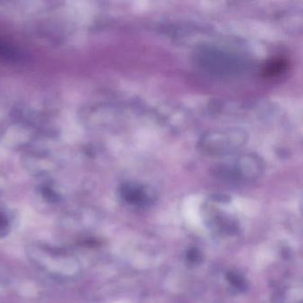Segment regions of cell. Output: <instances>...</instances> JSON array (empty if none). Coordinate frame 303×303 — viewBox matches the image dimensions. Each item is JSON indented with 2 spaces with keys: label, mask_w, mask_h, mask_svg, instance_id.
<instances>
[{
  "label": "cell",
  "mask_w": 303,
  "mask_h": 303,
  "mask_svg": "<svg viewBox=\"0 0 303 303\" xmlns=\"http://www.w3.org/2000/svg\"><path fill=\"white\" fill-rule=\"evenodd\" d=\"M246 141L245 134L238 130L218 131L204 140V147L210 153H226L240 147Z\"/></svg>",
  "instance_id": "cell-1"
},
{
  "label": "cell",
  "mask_w": 303,
  "mask_h": 303,
  "mask_svg": "<svg viewBox=\"0 0 303 303\" xmlns=\"http://www.w3.org/2000/svg\"><path fill=\"white\" fill-rule=\"evenodd\" d=\"M188 259L192 261H197L200 259V253L196 249H192L188 253Z\"/></svg>",
  "instance_id": "cell-7"
},
{
  "label": "cell",
  "mask_w": 303,
  "mask_h": 303,
  "mask_svg": "<svg viewBox=\"0 0 303 303\" xmlns=\"http://www.w3.org/2000/svg\"><path fill=\"white\" fill-rule=\"evenodd\" d=\"M8 220L7 218L0 213V238L4 237L5 235L8 233Z\"/></svg>",
  "instance_id": "cell-6"
},
{
  "label": "cell",
  "mask_w": 303,
  "mask_h": 303,
  "mask_svg": "<svg viewBox=\"0 0 303 303\" xmlns=\"http://www.w3.org/2000/svg\"><path fill=\"white\" fill-rule=\"evenodd\" d=\"M260 170L261 164L260 159L246 156L233 162L225 164V167L221 172L232 179H239L253 176L260 173Z\"/></svg>",
  "instance_id": "cell-2"
},
{
  "label": "cell",
  "mask_w": 303,
  "mask_h": 303,
  "mask_svg": "<svg viewBox=\"0 0 303 303\" xmlns=\"http://www.w3.org/2000/svg\"><path fill=\"white\" fill-rule=\"evenodd\" d=\"M121 197L128 204L140 206L148 205L153 199V195L148 188L134 183L124 185L121 188Z\"/></svg>",
  "instance_id": "cell-3"
},
{
  "label": "cell",
  "mask_w": 303,
  "mask_h": 303,
  "mask_svg": "<svg viewBox=\"0 0 303 303\" xmlns=\"http://www.w3.org/2000/svg\"><path fill=\"white\" fill-rule=\"evenodd\" d=\"M0 57L11 60V59H15V58L18 57V54L13 48L8 47V45L2 43L0 41Z\"/></svg>",
  "instance_id": "cell-4"
},
{
  "label": "cell",
  "mask_w": 303,
  "mask_h": 303,
  "mask_svg": "<svg viewBox=\"0 0 303 303\" xmlns=\"http://www.w3.org/2000/svg\"><path fill=\"white\" fill-rule=\"evenodd\" d=\"M229 280L231 283V285H234L237 288H244L246 285V282L239 275L235 274V273H230L229 274Z\"/></svg>",
  "instance_id": "cell-5"
}]
</instances>
